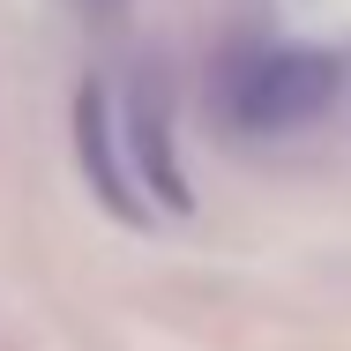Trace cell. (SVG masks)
<instances>
[{
  "label": "cell",
  "instance_id": "277c9868",
  "mask_svg": "<svg viewBox=\"0 0 351 351\" xmlns=\"http://www.w3.org/2000/svg\"><path fill=\"white\" fill-rule=\"evenodd\" d=\"M75 15H82V23H105V15H112V8H120V0H68Z\"/></svg>",
  "mask_w": 351,
  "mask_h": 351
},
{
  "label": "cell",
  "instance_id": "6da1fadb",
  "mask_svg": "<svg viewBox=\"0 0 351 351\" xmlns=\"http://www.w3.org/2000/svg\"><path fill=\"white\" fill-rule=\"evenodd\" d=\"M337 60L329 53H306V45H269V53H247L224 68V120L247 128V135H291V128H314L329 105H337Z\"/></svg>",
  "mask_w": 351,
  "mask_h": 351
},
{
  "label": "cell",
  "instance_id": "3957f363",
  "mask_svg": "<svg viewBox=\"0 0 351 351\" xmlns=\"http://www.w3.org/2000/svg\"><path fill=\"white\" fill-rule=\"evenodd\" d=\"M75 157H82V180L97 195V210H112L120 224H142V202L128 187V165H120V128H112V105L97 82L75 90Z\"/></svg>",
  "mask_w": 351,
  "mask_h": 351
},
{
  "label": "cell",
  "instance_id": "7a4b0ae2",
  "mask_svg": "<svg viewBox=\"0 0 351 351\" xmlns=\"http://www.w3.org/2000/svg\"><path fill=\"white\" fill-rule=\"evenodd\" d=\"M120 135H128V149H135L142 187H149L165 210H187L195 195H187L180 149H172V105H165V82H157V68H142L135 82H128V105H120Z\"/></svg>",
  "mask_w": 351,
  "mask_h": 351
}]
</instances>
